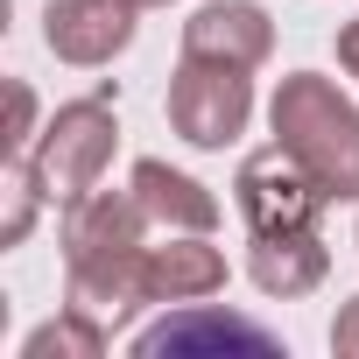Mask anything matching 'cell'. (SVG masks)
Masks as SVG:
<instances>
[{"mask_svg": "<svg viewBox=\"0 0 359 359\" xmlns=\"http://www.w3.org/2000/svg\"><path fill=\"white\" fill-rule=\"evenodd\" d=\"M268 134L310 169L331 205H359V106L324 71H289L268 99Z\"/></svg>", "mask_w": 359, "mask_h": 359, "instance_id": "cell-1", "label": "cell"}, {"mask_svg": "<svg viewBox=\"0 0 359 359\" xmlns=\"http://www.w3.org/2000/svg\"><path fill=\"white\" fill-rule=\"evenodd\" d=\"M113 148H120L113 99H106V92H92V99H64V106L43 120L36 148H29L43 198H50V205H71V198L99 191L106 169H113Z\"/></svg>", "mask_w": 359, "mask_h": 359, "instance_id": "cell-2", "label": "cell"}, {"mask_svg": "<svg viewBox=\"0 0 359 359\" xmlns=\"http://www.w3.org/2000/svg\"><path fill=\"white\" fill-rule=\"evenodd\" d=\"M254 120V71L240 64H212V57H184L169 71V127L205 155H226Z\"/></svg>", "mask_w": 359, "mask_h": 359, "instance_id": "cell-3", "label": "cell"}, {"mask_svg": "<svg viewBox=\"0 0 359 359\" xmlns=\"http://www.w3.org/2000/svg\"><path fill=\"white\" fill-rule=\"evenodd\" d=\"M233 205H240L247 233H317V219H324L331 198L310 184V169H303L282 141H268V148L240 155V169H233Z\"/></svg>", "mask_w": 359, "mask_h": 359, "instance_id": "cell-4", "label": "cell"}, {"mask_svg": "<svg viewBox=\"0 0 359 359\" xmlns=\"http://www.w3.org/2000/svg\"><path fill=\"white\" fill-rule=\"evenodd\" d=\"M148 212H141V198H134V184L127 191H85V198H71L64 205V268H92V261H127V254H141L148 247Z\"/></svg>", "mask_w": 359, "mask_h": 359, "instance_id": "cell-5", "label": "cell"}, {"mask_svg": "<svg viewBox=\"0 0 359 359\" xmlns=\"http://www.w3.org/2000/svg\"><path fill=\"white\" fill-rule=\"evenodd\" d=\"M141 22V0H50L43 8V43L57 64L71 71H99L134 43Z\"/></svg>", "mask_w": 359, "mask_h": 359, "instance_id": "cell-6", "label": "cell"}, {"mask_svg": "<svg viewBox=\"0 0 359 359\" xmlns=\"http://www.w3.org/2000/svg\"><path fill=\"white\" fill-rule=\"evenodd\" d=\"M141 359H184V352H282V338L275 331H261L254 317H226L212 296L205 303H169V317L162 324H148V331H134L127 338Z\"/></svg>", "mask_w": 359, "mask_h": 359, "instance_id": "cell-7", "label": "cell"}, {"mask_svg": "<svg viewBox=\"0 0 359 359\" xmlns=\"http://www.w3.org/2000/svg\"><path fill=\"white\" fill-rule=\"evenodd\" d=\"M141 289H148V310L205 303L226 289V254L212 247V233H169L162 247H141Z\"/></svg>", "mask_w": 359, "mask_h": 359, "instance_id": "cell-8", "label": "cell"}, {"mask_svg": "<svg viewBox=\"0 0 359 359\" xmlns=\"http://www.w3.org/2000/svg\"><path fill=\"white\" fill-rule=\"evenodd\" d=\"M184 57H212V64H240L261 71L275 57V22L261 0H205L184 22Z\"/></svg>", "mask_w": 359, "mask_h": 359, "instance_id": "cell-9", "label": "cell"}, {"mask_svg": "<svg viewBox=\"0 0 359 359\" xmlns=\"http://www.w3.org/2000/svg\"><path fill=\"white\" fill-rule=\"evenodd\" d=\"M134 198H141V212L162 226V233H219V198L198 184V176H184V169H169L162 155H141L134 162Z\"/></svg>", "mask_w": 359, "mask_h": 359, "instance_id": "cell-10", "label": "cell"}, {"mask_svg": "<svg viewBox=\"0 0 359 359\" xmlns=\"http://www.w3.org/2000/svg\"><path fill=\"white\" fill-rule=\"evenodd\" d=\"M247 275H254L261 296L296 303V296H310V289L331 275V247H324V233H254Z\"/></svg>", "mask_w": 359, "mask_h": 359, "instance_id": "cell-11", "label": "cell"}, {"mask_svg": "<svg viewBox=\"0 0 359 359\" xmlns=\"http://www.w3.org/2000/svg\"><path fill=\"white\" fill-rule=\"evenodd\" d=\"M113 345V331L99 324V317H85V310H57L50 324H36L29 338H22V359H99Z\"/></svg>", "mask_w": 359, "mask_h": 359, "instance_id": "cell-12", "label": "cell"}, {"mask_svg": "<svg viewBox=\"0 0 359 359\" xmlns=\"http://www.w3.org/2000/svg\"><path fill=\"white\" fill-rule=\"evenodd\" d=\"M43 184H36V162L29 155H0V247H22L36 233V212H43Z\"/></svg>", "mask_w": 359, "mask_h": 359, "instance_id": "cell-13", "label": "cell"}, {"mask_svg": "<svg viewBox=\"0 0 359 359\" xmlns=\"http://www.w3.org/2000/svg\"><path fill=\"white\" fill-rule=\"evenodd\" d=\"M36 85L29 78H8V134H0V155H29L36 148Z\"/></svg>", "mask_w": 359, "mask_h": 359, "instance_id": "cell-14", "label": "cell"}, {"mask_svg": "<svg viewBox=\"0 0 359 359\" xmlns=\"http://www.w3.org/2000/svg\"><path fill=\"white\" fill-rule=\"evenodd\" d=\"M331 352H338V359H359V296L338 303V317H331Z\"/></svg>", "mask_w": 359, "mask_h": 359, "instance_id": "cell-15", "label": "cell"}, {"mask_svg": "<svg viewBox=\"0 0 359 359\" xmlns=\"http://www.w3.org/2000/svg\"><path fill=\"white\" fill-rule=\"evenodd\" d=\"M338 71L359 85V15H352V22H338Z\"/></svg>", "mask_w": 359, "mask_h": 359, "instance_id": "cell-16", "label": "cell"}, {"mask_svg": "<svg viewBox=\"0 0 359 359\" xmlns=\"http://www.w3.org/2000/svg\"><path fill=\"white\" fill-rule=\"evenodd\" d=\"M141 8H169V0H141Z\"/></svg>", "mask_w": 359, "mask_h": 359, "instance_id": "cell-17", "label": "cell"}, {"mask_svg": "<svg viewBox=\"0 0 359 359\" xmlns=\"http://www.w3.org/2000/svg\"><path fill=\"white\" fill-rule=\"evenodd\" d=\"M352 240H359V233H352Z\"/></svg>", "mask_w": 359, "mask_h": 359, "instance_id": "cell-18", "label": "cell"}]
</instances>
